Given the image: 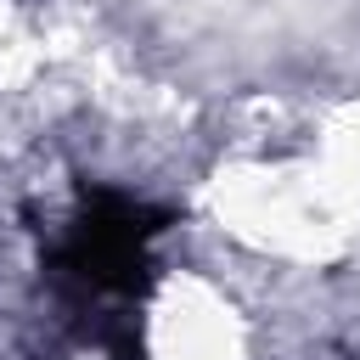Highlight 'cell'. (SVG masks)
<instances>
[{
	"label": "cell",
	"instance_id": "1",
	"mask_svg": "<svg viewBox=\"0 0 360 360\" xmlns=\"http://www.w3.org/2000/svg\"><path fill=\"white\" fill-rule=\"evenodd\" d=\"M169 208H152L112 186H84L79 208L45 248V287L56 309L79 326V338L112 360H141L135 321L158 281V236L169 231Z\"/></svg>",
	"mask_w": 360,
	"mask_h": 360
}]
</instances>
